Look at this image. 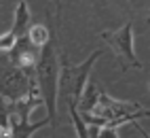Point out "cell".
Instances as JSON below:
<instances>
[{
  "label": "cell",
  "mask_w": 150,
  "mask_h": 138,
  "mask_svg": "<svg viewBox=\"0 0 150 138\" xmlns=\"http://www.w3.org/2000/svg\"><path fill=\"white\" fill-rule=\"evenodd\" d=\"M25 36H28V41L30 43H32L34 47H38V49H40V47H45L49 41H51V30H49V28L45 26V24H30V28H28V30H25Z\"/></svg>",
  "instance_id": "cell-8"
},
{
  "label": "cell",
  "mask_w": 150,
  "mask_h": 138,
  "mask_svg": "<svg viewBox=\"0 0 150 138\" xmlns=\"http://www.w3.org/2000/svg\"><path fill=\"white\" fill-rule=\"evenodd\" d=\"M68 113H70V119H72V123H74L76 136L78 138H91L89 132H87V123L81 119V115H78V111H76V104H68Z\"/></svg>",
  "instance_id": "cell-9"
},
{
  "label": "cell",
  "mask_w": 150,
  "mask_h": 138,
  "mask_svg": "<svg viewBox=\"0 0 150 138\" xmlns=\"http://www.w3.org/2000/svg\"><path fill=\"white\" fill-rule=\"evenodd\" d=\"M55 2V17H62V0H53Z\"/></svg>",
  "instance_id": "cell-11"
},
{
  "label": "cell",
  "mask_w": 150,
  "mask_h": 138,
  "mask_svg": "<svg viewBox=\"0 0 150 138\" xmlns=\"http://www.w3.org/2000/svg\"><path fill=\"white\" fill-rule=\"evenodd\" d=\"M38 55H40V49L30 43L25 34H23L21 38H17L15 45L6 51V57L11 60V64L17 66V68H21L28 77H34V74H36Z\"/></svg>",
  "instance_id": "cell-5"
},
{
  "label": "cell",
  "mask_w": 150,
  "mask_h": 138,
  "mask_svg": "<svg viewBox=\"0 0 150 138\" xmlns=\"http://www.w3.org/2000/svg\"><path fill=\"white\" fill-rule=\"evenodd\" d=\"M148 92H150V83H148Z\"/></svg>",
  "instance_id": "cell-13"
},
{
  "label": "cell",
  "mask_w": 150,
  "mask_h": 138,
  "mask_svg": "<svg viewBox=\"0 0 150 138\" xmlns=\"http://www.w3.org/2000/svg\"><path fill=\"white\" fill-rule=\"evenodd\" d=\"M102 57V49H95V51L87 57L81 64H70V60L59 53V81H57V98L68 104H78L81 100V94L85 89V85L89 81V74H91L95 62Z\"/></svg>",
  "instance_id": "cell-2"
},
{
  "label": "cell",
  "mask_w": 150,
  "mask_h": 138,
  "mask_svg": "<svg viewBox=\"0 0 150 138\" xmlns=\"http://www.w3.org/2000/svg\"><path fill=\"white\" fill-rule=\"evenodd\" d=\"M87 132L91 138H121L114 127H106V125H87Z\"/></svg>",
  "instance_id": "cell-10"
},
{
  "label": "cell",
  "mask_w": 150,
  "mask_h": 138,
  "mask_svg": "<svg viewBox=\"0 0 150 138\" xmlns=\"http://www.w3.org/2000/svg\"><path fill=\"white\" fill-rule=\"evenodd\" d=\"M30 21H32V15H30V6L25 0H19L17 6H15V19H13V26L0 36V51H8L17 38H21L25 34V30L30 28Z\"/></svg>",
  "instance_id": "cell-6"
},
{
  "label": "cell",
  "mask_w": 150,
  "mask_h": 138,
  "mask_svg": "<svg viewBox=\"0 0 150 138\" xmlns=\"http://www.w3.org/2000/svg\"><path fill=\"white\" fill-rule=\"evenodd\" d=\"M49 125V119H40L32 123L30 121V115H15L11 113V132L6 138H30L32 134H36L38 130Z\"/></svg>",
  "instance_id": "cell-7"
},
{
  "label": "cell",
  "mask_w": 150,
  "mask_h": 138,
  "mask_svg": "<svg viewBox=\"0 0 150 138\" xmlns=\"http://www.w3.org/2000/svg\"><path fill=\"white\" fill-rule=\"evenodd\" d=\"M133 21L127 19V21L116 28V30H106L99 34V38L112 49L114 55L123 62V70H129V68H142V62L139 57L135 55V49H133Z\"/></svg>",
  "instance_id": "cell-4"
},
{
  "label": "cell",
  "mask_w": 150,
  "mask_h": 138,
  "mask_svg": "<svg viewBox=\"0 0 150 138\" xmlns=\"http://www.w3.org/2000/svg\"><path fill=\"white\" fill-rule=\"evenodd\" d=\"M57 81H59V51L57 43L51 36L45 47H40V55L36 62V83L42 96V104L47 106L49 125H57Z\"/></svg>",
  "instance_id": "cell-1"
},
{
  "label": "cell",
  "mask_w": 150,
  "mask_h": 138,
  "mask_svg": "<svg viewBox=\"0 0 150 138\" xmlns=\"http://www.w3.org/2000/svg\"><path fill=\"white\" fill-rule=\"evenodd\" d=\"M91 115L102 119V125L106 127H121L125 123H131L135 119L148 117L150 111L144 108L139 102H131V100H116V98L108 96L106 92H99L97 104L91 111Z\"/></svg>",
  "instance_id": "cell-3"
},
{
  "label": "cell",
  "mask_w": 150,
  "mask_h": 138,
  "mask_svg": "<svg viewBox=\"0 0 150 138\" xmlns=\"http://www.w3.org/2000/svg\"><path fill=\"white\" fill-rule=\"evenodd\" d=\"M129 2H135V0H129Z\"/></svg>",
  "instance_id": "cell-14"
},
{
  "label": "cell",
  "mask_w": 150,
  "mask_h": 138,
  "mask_svg": "<svg viewBox=\"0 0 150 138\" xmlns=\"http://www.w3.org/2000/svg\"><path fill=\"white\" fill-rule=\"evenodd\" d=\"M148 24H150V13H148Z\"/></svg>",
  "instance_id": "cell-12"
}]
</instances>
